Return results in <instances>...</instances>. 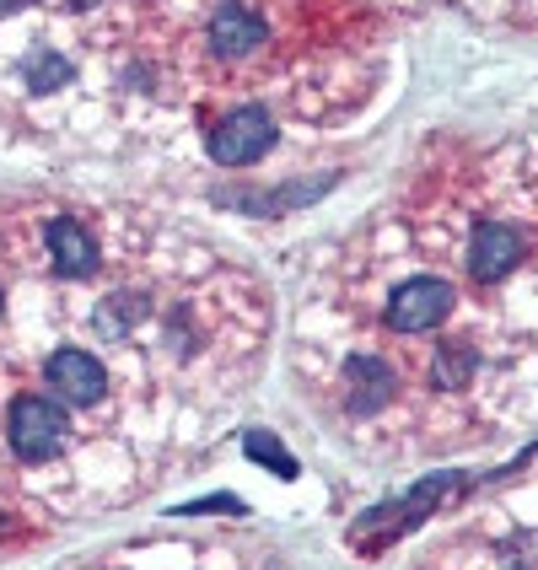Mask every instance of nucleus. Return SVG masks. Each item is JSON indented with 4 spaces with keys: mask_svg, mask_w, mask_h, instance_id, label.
Wrapping results in <instances>:
<instances>
[{
    "mask_svg": "<svg viewBox=\"0 0 538 570\" xmlns=\"http://www.w3.org/2000/svg\"><path fill=\"white\" fill-rule=\"evenodd\" d=\"M6 436H11V452H17V458L49 463V458H60L70 425H65V410L55 404V399L22 393V399L11 404V414H6Z\"/></svg>",
    "mask_w": 538,
    "mask_h": 570,
    "instance_id": "1",
    "label": "nucleus"
},
{
    "mask_svg": "<svg viewBox=\"0 0 538 570\" xmlns=\"http://www.w3.org/2000/svg\"><path fill=\"white\" fill-rule=\"evenodd\" d=\"M447 313H452V285L431 281V275H414V281L393 285V296H388V307H382V323H388L393 334H425V328H437Z\"/></svg>",
    "mask_w": 538,
    "mask_h": 570,
    "instance_id": "2",
    "label": "nucleus"
},
{
    "mask_svg": "<svg viewBox=\"0 0 538 570\" xmlns=\"http://www.w3.org/2000/svg\"><path fill=\"white\" fill-rule=\"evenodd\" d=\"M275 119L264 114V108H232L222 125L211 129V157L222 161V167H248V161H258L270 146H275Z\"/></svg>",
    "mask_w": 538,
    "mask_h": 570,
    "instance_id": "3",
    "label": "nucleus"
},
{
    "mask_svg": "<svg viewBox=\"0 0 538 570\" xmlns=\"http://www.w3.org/2000/svg\"><path fill=\"white\" fill-rule=\"evenodd\" d=\"M49 387L70 410H92L108 393V366L97 355H87V350H55L49 355Z\"/></svg>",
    "mask_w": 538,
    "mask_h": 570,
    "instance_id": "4",
    "label": "nucleus"
},
{
    "mask_svg": "<svg viewBox=\"0 0 538 570\" xmlns=\"http://www.w3.org/2000/svg\"><path fill=\"white\" fill-rule=\"evenodd\" d=\"M522 232L507 222H485L475 232V243H469V275L485 285H496L501 275H511L517 264H522Z\"/></svg>",
    "mask_w": 538,
    "mask_h": 570,
    "instance_id": "5",
    "label": "nucleus"
},
{
    "mask_svg": "<svg viewBox=\"0 0 538 570\" xmlns=\"http://www.w3.org/2000/svg\"><path fill=\"white\" fill-rule=\"evenodd\" d=\"M264 38H270L264 17H254V11L237 6V0H226L222 11L211 17V55H216V60H248Z\"/></svg>",
    "mask_w": 538,
    "mask_h": 570,
    "instance_id": "6",
    "label": "nucleus"
},
{
    "mask_svg": "<svg viewBox=\"0 0 538 570\" xmlns=\"http://www.w3.org/2000/svg\"><path fill=\"white\" fill-rule=\"evenodd\" d=\"M49 258H55V269L65 281H87L102 264V254H97V243L87 237L81 222H49Z\"/></svg>",
    "mask_w": 538,
    "mask_h": 570,
    "instance_id": "7",
    "label": "nucleus"
},
{
    "mask_svg": "<svg viewBox=\"0 0 538 570\" xmlns=\"http://www.w3.org/2000/svg\"><path fill=\"white\" fill-rule=\"evenodd\" d=\"M146 313H151V296H146V291H114V296L97 307V334H129Z\"/></svg>",
    "mask_w": 538,
    "mask_h": 570,
    "instance_id": "8",
    "label": "nucleus"
},
{
    "mask_svg": "<svg viewBox=\"0 0 538 570\" xmlns=\"http://www.w3.org/2000/svg\"><path fill=\"white\" fill-rule=\"evenodd\" d=\"M65 81H70V60L65 55H55V49H32L28 60H22V87L28 92H60Z\"/></svg>",
    "mask_w": 538,
    "mask_h": 570,
    "instance_id": "9",
    "label": "nucleus"
},
{
    "mask_svg": "<svg viewBox=\"0 0 538 570\" xmlns=\"http://www.w3.org/2000/svg\"><path fill=\"white\" fill-rule=\"evenodd\" d=\"M350 382H355V410H366V414L382 410L388 393H393V377H388V366H378V361H355Z\"/></svg>",
    "mask_w": 538,
    "mask_h": 570,
    "instance_id": "10",
    "label": "nucleus"
},
{
    "mask_svg": "<svg viewBox=\"0 0 538 570\" xmlns=\"http://www.w3.org/2000/svg\"><path fill=\"white\" fill-rule=\"evenodd\" d=\"M243 446L254 452L264 469H275L281 479H296V463H291V452H285V446L275 442V436H264V431H248V442H243Z\"/></svg>",
    "mask_w": 538,
    "mask_h": 570,
    "instance_id": "11",
    "label": "nucleus"
},
{
    "mask_svg": "<svg viewBox=\"0 0 538 570\" xmlns=\"http://www.w3.org/2000/svg\"><path fill=\"white\" fill-rule=\"evenodd\" d=\"M17 6H28V0H0V17H6V11H17Z\"/></svg>",
    "mask_w": 538,
    "mask_h": 570,
    "instance_id": "12",
    "label": "nucleus"
},
{
    "mask_svg": "<svg viewBox=\"0 0 538 570\" xmlns=\"http://www.w3.org/2000/svg\"><path fill=\"white\" fill-rule=\"evenodd\" d=\"M70 6H76V11H92L97 0H70Z\"/></svg>",
    "mask_w": 538,
    "mask_h": 570,
    "instance_id": "13",
    "label": "nucleus"
},
{
    "mask_svg": "<svg viewBox=\"0 0 538 570\" xmlns=\"http://www.w3.org/2000/svg\"><path fill=\"white\" fill-rule=\"evenodd\" d=\"M0 313H6V291H0Z\"/></svg>",
    "mask_w": 538,
    "mask_h": 570,
    "instance_id": "14",
    "label": "nucleus"
}]
</instances>
